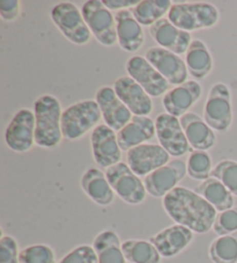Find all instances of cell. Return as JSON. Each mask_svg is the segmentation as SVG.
Here are the masks:
<instances>
[{
  "mask_svg": "<svg viewBox=\"0 0 237 263\" xmlns=\"http://www.w3.org/2000/svg\"><path fill=\"white\" fill-rule=\"evenodd\" d=\"M115 17L120 47L126 52H138L145 43L143 26L135 20L130 10L117 11Z\"/></svg>",
  "mask_w": 237,
  "mask_h": 263,
  "instance_id": "obj_23",
  "label": "cell"
},
{
  "mask_svg": "<svg viewBox=\"0 0 237 263\" xmlns=\"http://www.w3.org/2000/svg\"><path fill=\"white\" fill-rule=\"evenodd\" d=\"M156 136L155 121L149 116H133L124 128L117 133L122 151H130L139 145L147 144Z\"/></svg>",
  "mask_w": 237,
  "mask_h": 263,
  "instance_id": "obj_21",
  "label": "cell"
},
{
  "mask_svg": "<svg viewBox=\"0 0 237 263\" xmlns=\"http://www.w3.org/2000/svg\"><path fill=\"white\" fill-rule=\"evenodd\" d=\"M113 89L133 116H149L154 109L152 97L129 76L115 80Z\"/></svg>",
  "mask_w": 237,
  "mask_h": 263,
  "instance_id": "obj_16",
  "label": "cell"
},
{
  "mask_svg": "<svg viewBox=\"0 0 237 263\" xmlns=\"http://www.w3.org/2000/svg\"><path fill=\"white\" fill-rule=\"evenodd\" d=\"M129 77L135 80L152 98L165 97L170 84L143 56H132L126 62Z\"/></svg>",
  "mask_w": 237,
  "mask_h": 263,
  "instance_id": "obj_11",
  "label": "cell"
},
{
  "mask_svg": "<svg viewBox=\"0 0 237 263\" xmlns=\"http://www.w3.org/2000/svg\"><path fill=\"white\" fill-rule=\"evenodd\" d=\"M120 235L112 230H104L95 237L93 245L98 263H127L122 249Z\"/></svg>",
  "mask_w": 237,
  "mask_h": 263,
  "instance_id": "obj_26",
  "label": "cell"
},
{
  "mask_svg": "<svg viewBox=\"0 0 237 263\" xmlns=\"http://www.w3.org/2000/svg\"><path fill=\"white\" fill-rule=\"evenodd\" d=\"M36 121L33 110L22 108L13 115L5 130V142L13 152L24 154L33 148L35 142Z\"/></svg>",
  "mask_w": 237,
  "mask_h": 263,
  "instance_id": "obj_9",
  "label": "cell"
},
{
  "mask_svg": "<svg viewBox=\"0 0 237 263\" xmlns=\"http://www.w3.org/2000/svg\"><path fill=\"white\" fill-rule=\"evenodd\" d=\"M21 2L19 0H0V16L4 21L13 22L20 16Z\"/></svg>",
  "mask_w": 237,
  "mask_h": 263,
  "instance_id": "obj_37",
  "label": "cell"
},
{
  "mask_svg": "<svg viewBox=\"0 0 237 263\" xmlns=\"http://www.w3.org/2000/svg\"><path fill=\"white\" fill-rule=\"evenodd\" d=\"M122 249L130 263H161L162 256L149 240L129 239L123 241Z\"/></svg>",
  "mask_w": 237,
  "mask_h": 263,
  "instance_id": "obj_29",
  "label": "cell"
},
{
  "mask_svg": "<svg viewBox=\"0 0 237 263\" xmlns=\"http://www.w3.org/2000/svg\"><path fill=\"white\" fill-rule=\"evenodd\" d=\"M20 263H56V253L49 245H30L20 252Z\"/></svg>",
  "mask_w": 237,
  "mask_h": 263,
  "instance_id": "obj_33",
  "label": "cell"
},
{
  "mask_svg": "<svg viewBox=\"0 0 237 263\" xmlns=\"http://www.w3.org/2000/svg\"><path fill=\"white\" fill-rule=\"evenodd\" d=\"M211 178H215L226 185V188L237 197V161L226 159L214 166Z\"/></svg>",
  "mask_w": 237,
  "mask_h": 263,
  "instance_id": "obj_32",
  "label": "cell"
},
{
  "mask_svg": "<svg viewBox=\"0 0 237 263\" xmlns=\"http://www.w3.org/2000/svg\"><path fill=\"white\" fill-rule=\"evenodd\" d=\"M188 174L185 161L172 159L153 173L145 176L146 190L152 197L165 198L168 194L179 187V183Z\"/></svg>",
  "mask_w": 237,
  "mask_h": 263,
  "instance_id": "obj_10",
  "label": "cell"
},
{
  "mask_svg": "<svg viewBox=\"0 0 237 263\" xmlns=\"http://www.w3.org/2000/svg\"><path fill=\"white\" fill-rule=\"evenodd\" d=\"M149 35L159 44V47L179 56L186 53L191 42L193 41L191 33L177 28L165 17L150 27Z\"/></svg>",
  "mask_w": 237,
  "mask_h": 263,
  "instance_id": "obj_20",
  "label": "cell"
},
{
  "mask_svg": "<svg viewBox=\"0 0 237 263\" xmlns=\"http://www.w3.org/2000/svg\"><path fill=\"white\" fill-rule=\"evenodd\" d=\"M34 114L36 145L43 148L57 147L64 138L61 101L51 94H44L34 102Z\"/></svg>",
  "mask_w": 237,
  "mask_h": 263,
  "instance_id": "obj_2",
  "label": "cell"
},
{
  "mask_svg": "<svg viewBox=\"0 0 237 263\" xmlns=\"http://www.w3.org/2000/svg\"><path fill=\"white\" fill-rule=\"evenodd\" d=\"M86 24L100 44L112 47L118 43L115 14L101 0H88L81 8Z\"/></svg>",
  "mask_w": 237,
  "mask_h": 263,
  "instance_id": "obj_7",
  "label": "cell"
},
{
  "mask_svg": "<svg viewBox=\"0 0 237 263\" xmlns=\"http://www.w3.org/2000/svg\"><path fill=\"white\" fill-rule=\"evenodd\" d=\"M180 121L186 139L194 151H208L215 146L218 140L215 131L199 115L188 112Z\"/></svg>",
  "mask_w": 237,
  "mask_h": 263,
  "instance_id": "obj_22",
  "label": "cell"
},
{
  "mask_svg": "<svg viewBox=\"0 0 237 263\" xmlns=\"http://www.w3.org/2000/svg\"><path fill=\"white\" fill-rule=\"evenodd\" d=\"M126 164L138 176H147L170 161V154L161 145L143 144L131 148L126 154Z\"/></svg>",
  "mask_w": 237,
  "mask_h": 263,
  "instance_id": "obj_15",
  "label": "cell"
},
{
  "mask_svg": "<svg viewBox=\"0 0 237 263\" xmlns=\"http://www.w3.org/2000/svg\"><path fill=\"white\" fill-rule=\"evenodd\" d=\"M203 94V87L197 80H188L186 83L168 90L162 99L163 108L167 114L177 119L190 112L189 110L197 103Z\"/></svg>",
  "mask_w": 237,
  "mask_h": 263,
  "instance_id": "obj_18",
  "label": "cell"
},
{
  "mask_svg": "<svg viewBox=\"0 0 237 263\" xmlns=\"http://www.w3.org/2000/svg\"><path fill=\"white\" fill-rule=\"evenodd\" d=\"M57 263H98V258L93 246L80 245L68 252Z\"/></svg>",
  "mask_w": 237,
  "mask_h": 263,
  "instance_id": "obj_35",
  "label": "cell"
},
{
  "mask_svg": "<svg viewBox=\"0 0 237 263\" xmlns=\"http://www.w3.org/2000/svg\"><path fill=\"white\" fill-rule=\"evenodd\" d=\"M194 192L204 197L218 212L234 208L235 197L221 181L209 178L195 187Z\"/></svg>",
  "mask_w": 237,
  "mask_h": 263,
  "instance_id": "obj_27",
  "label": "cell"
},
{
  "mask_svg": "<svg viewBox=\"0 0 237 263\" xmlns=\"http://www.w3.org/2000/svg\"><path fill=\"white\" fill-rule=\"evenodd\" d=\"M167 19L177 28L192 33L215 27L220 20V12L209 3L172 4Z\"/></svg>",
  "mask_w": 237,
  "mask_h": 263,
  "instance_id": "obj_3",
  "label": "cell"
},
{
  "mask_svg": "<svg viewBox=\"0 0 237 263\" xmlns=\"http://www.w3.org/2000/svg\"><path fill=\"white\" fill-rule=\"evenodd\" d=\"M93 158L102 168H109L122 162V148L117 133L107 124H100L90 135Z\"/></svg>",
  "mask_w": 237,
  "mask_h": 263,
  "instance_id": "obj_13",
  "label": "cell"
},
{
  "mask_svg": "<svg viewBox=\"0 0 237 263\" xmlns=\"http://www.w3.org/2000/svg\"><path fill=\"white\" fill-rule=\"evenodd\" d=\"M111 188L118 197L131 205H139L147 197L144 180L136 175L125 162H120L106 170Z\"/></svg>",
  "mask_w": 237,
  "mask_h": 263,
  "instance_id": "obj_8",
  "label": "cell"
},
{
  "mask_svg": "<svg viewBox=\"0 0 237 263\" xmlns=\"http://www.w3.org/2000/svg\"><path fill=\"white\" fill-rule=\"evenodd\" d=\"M51 20L65 37L76 45L88 44L92 31L76 5L70 2L57 4L51 11Z\"/></svg>",
  "mask_w": 237,
  "mask_h": 263,
  "instance_id": "obj_5",
  "label": "cell"
},
{
  "mask_svg": "<svg viewBox=\"0 0 237 263\" xmlns=\"http://www.w3.org/2000/svg\"><path fill=\"white\" fill-rule=\"evenodd\" d=\"M84 193L100 206H109L115 202L116 194L111 188L106 172L98 168H89L80 180Z\"/></svg>",
  "mask_w": 237,
  "mask_h": 263,
  "instance_id": "obj_24",
  "label": "cell"
},
{
  "mask_svg": "<svg viewBox=\"0 0 237 263\" xmlns=\"http://www.w3.org/2000/svg\"><path fill=\"white\" fill-rule=\"evenodd\" d=\"M204 120L214 131L225 133L234 121L230 88L226 84H214L207 95L204 108Z\"/></svg>",
  "mask_w": 237,
  "mask_h": 263,
  "instance_id": "obj_6",
  "label": "cell"
},
{
  "mask_svg": "<svg viewBox=\"0 0 237 263\" xmlns=\"http://www.w3.org/2000/svg\"><path fill=\"white\" fill-rule=\"evenodd\" d=\"M95 101L101 109L104 124L115 130L116 133L124 128L133 117V114L122 102L115 89L110 86H103L98 88L95 95Z\"/></svg>",
  "mask_w": 237,
  "mask_h": 263,
  "instance_id": "obj_17",
  "label": "cell"
},
{
  "mask_svg": "<svg viewBox=\"0 0 237 263\" xmlns=\"http://www.w3.org/2000/svg\"><path fill=\"white\" fill-rule=\"evenodd\" d=\"M194 239V232L183 225L174 224L157 232L149 241L152 242L162 257L172 258L183 253Z\"/></svg>",
  "mask_w": 237,
  "mask_h": 263,
  "instance_id": "obj_19",
  "label": "cell"
},
{
  "mask_svg": "<svg viewBox=\"0 0 237 263\" xmlns=\"http://www.w3.org/2000/svg\"><path fill=\"white\" fill-rule=\"evenodd\" d=\"M213 168L212 158L207 151H192L186 161L188 175L202 182L211 178Z\"/></svg>",
  "mask_w": 237,
  "mask_h": 263,
  "instance_id": "obj_31",
  "label": "cell"
},
{
  "mask_svg": "<svg viewBox=\"0 0 237 263\" xmlns=\"http://www.w3.org/2000/svg\"><path fill=\"white\" fill-rule=\"evenodd\" d=\"M140 2L139 0H103V4L106 5L109 10H117L123 11L126 10L127 7H134L138 5Z\"/></svg>",
  "mask_w": 237,
  "mask_h": 263,
  "instance_id": "obj_38",
  "label": "cell"
},
{
  "mask_svg": "<svg viewBox=\"0 0 237 263\" xmlns=\"http://www.w3.org/2000/svg\"><path fill=\"white\" fill-rule=\"evenodd\" d=\"M213 231L218 237L237 232V206L218 212L216 219L213 225Z\"/></svg>",
  "mask_w": 237,
  "mask_h": 263,
  "instance_id": "obj_34",
  "label": "cell"
},
{
  "mask_svg": "<svg viewBox=\"0 0 237 263\" xmlns=\"http://www.w3.org/2000/svg\"><path fill=\"white\" fill-rule=\"evenodd\" d=\"M102 120V112L95 100L71 104L63 111L62 131L64 138L76 140L83 138L89 131L96 128Z\"/></svg>",
  "mask_w": 237,
  "mask_h": 263,
  "instance_id": "obj_4",
  "label": "cell"
},
{
  "mask_svg": "<svg viewBox=\"0 0 237 263\" xmlns=\"http://www.w3.org/2000/svg\"><path fill=\"white\" fill-rule=\"evenodd\" d=\"M185 64L189 74L195 80H203L211 74L214 67L212 53L202 40H193L185 53Z\"/></svg>",
  "mask_w": 237,
  "mask_h": 263,
  "instance_id": "obj_25",
  "label": "cell"
},
{
  "mask_svg": "<svg viewBox=\"0 0 237 263\" xmlns=\"http://www.w3.org/2000/svg\"><path fill=\"white\" fill-rule=\"evenodd\" d=\"M162 205L175 224L183 225L197 234L213 230L218 211L194 190L177 187L163 198Z\"/></svg>",
  "mask_w": 237,
  "mask_h": 263,
  "instance_id": "obj_1",
  "label": "cell"
},
{
  "mask_svg": "<svg viewBox=\"0 0 237 263\" xmlns=\"http://www.w3.org/2000/svg\"><path fill=\"white\" fill-rule=\"evenodd\" d=\"M155 125L159 143L171 157H183L191 151L180 119L163 112L156 117Z\"/></svg>",
  "mask_w": 237,
  "mask_h": 263,
  "instance_id": "obj_12",
  "label": "cell"
},
{
  "mask_svg": "<svg viewBox=\"0 0 237 263\" xmlns=\"http://www.w3.org/2000/svg\"><path fill=\"white\" fill-rule=\"evenodd\" d=\"M171 6L170 0H143L136 6L130 8V11L141 26L150 28L166 14L168 15Z\"/></svg>",
  "mask_w": 237,
  "mask_h": 263,
  "instance_id": "obj_28",
  "label": "cell"
},
{
  "mask_svg": "<svg viewBox=\"0 0 237 263\" xmlns=\"http://www.w3.org/2000/svg\"><path fill=\"white\" fill-rule=\"evenodd\" d=\"M145 57L170 85L176 87L188 81L189 71L181 56L161 47H152L146 51Z\"/></svg>",
  "mask_w": 237,
  "mask_h": 263,
  "instance_id": "obj_14",
  "label": "cell"
},
{
  "mask_svg": "<svg viewBox=\"0 0 237 263\" xmlns=\"http://www.w3.org/2000/svg\"><path fill=\"white\" fill-rule=\"evenodd\" d=\"M0 263H20L19 243L12 235L2 234L0 238Z\"/></svg>",
  "mask_w": 237,
  "mask_h": 263,
  "instance_id": "obj_36",
  "label": "cell"
},
{
  "mask_svg": "<svg viewBox=\"0 0 237 263\" xmlns=\"http://www.w3.org/2000/svg\"><path fill=\"white\" fill-rule=\"evenodd\" d=\"M208 255L213 263H237V232L214 239Z\"/></svg>",
  "mask_w": 237,
  "mask_h": 263,
  "instance_id": "obj_30",
  "label": "cell"
}]
</instances>
